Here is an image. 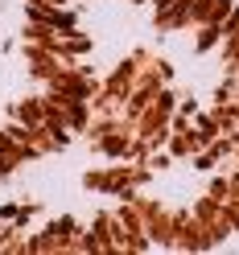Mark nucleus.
I'll list each match as a JSON object with an SVG mask.
<instances>
[]
</instances>
